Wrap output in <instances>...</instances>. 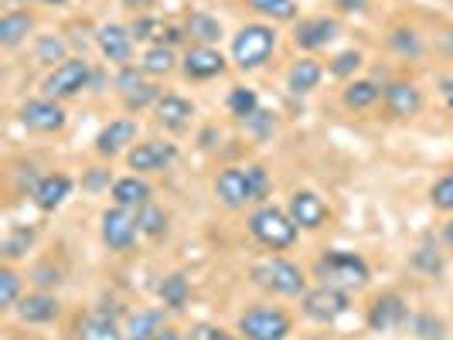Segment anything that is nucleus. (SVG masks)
Masks as SVG:
<instances>
[{
    "mask_svg": "<svg viewBox=\"0 0 453 340\" xmlns=\"http://www.w3.org/2000/svg\"><path fill=\"white\" fill-rule=\"evenodd\" d=\"M226 106H228V113L235 116V119H242V123L263 110V106H259V92L250 89V86H235V89L228 92Z\"/></svg>",
    "mask_w": 453,
    "mask_h": 340,
    "instance_id": "36",
    "label": "nucleus"
},
{
    "mask_svg": "<svg viewBox=\"0 0 453 340\" xmlns=\"http://www.w3.org/2000/svg\"><path fill=\"white\" fill-rule=\"evenodd\" d=\"M338 34H341V24L334 18H324V14H318V18H300L294 24V45L300 51H320V48L334 45Z\"/></svg>",
    "mask_w": 453,
    "mask_h": 340,
    "instance_id": "18",
    "label": "nucleus"
},
{
    "mask_svg": "<svg viewBox=\"0 0 453 340\" xmlns=\"http://www.w3.org/2000/svg\"><path fill=\"white\" fill-rule=\"evenodd\" d=\"M164 317H167V310L160 306V310H136L127 317V340H154L157 337V330L164 327Z\"/></svg>",
    "mask_w": 453,
    "mask_h": 340,
    "instance_id": "31",
    "label": "nucleus"
},
{
    "mask_svg": "<svg viewBox=\"0 0 453 340\" xmlns=\"http://www.w3.org/2000/svg\"><path fill=\"white\" fill-rule=\"evenodd\" d=\"M160 95H164V92H160L154 82H143L140 89L127 92V95H119V99H123V110H127V113H140V110H147V106H157Z\"/></svg>",
    "mask_w": 453,
    "mask_h": 340,
    "instance_id": "41",
    "label": "nucleus"
},
{
    "mask_svg": "<svg viewBox=\"0 0 453 340\" xmlns=\"http://www.w3.org/2000/svg\"><path fill=\"white\" fill-rule=\"evenodd\" d=\"M250 235L270 252H287L296 246L300 238V228L290 218L287 208H276V204H259L250 215Z\"/></svg>",
    "mask_w": 453,
    "mask_h": 340,
    "instance_id": "4",
    "label": "nucleus"
},
{
    "mask_svg": "<svg viewBox=\"0 0 453 340\" xmlns=\"http://www.w3.org/2000/svg\"><path fill=\"white\" fill-rule=\"evenodd\" d=\"M136 133H140V126H136L134 116H123V119H113V123H106L99 136H96V154L103 160H113V157H127L130 150L136 147Z\"/></svg>",
    "mask_w": 453,
    "mask_h": 340,
    "instance_id": "12",
    "label": "nucleus"
},
{
    "mask_svg": "<svg viewBox=\"0 0 453 340\" xmlns=\"http://www.w3.org/2000/svg\"><path fill=\"white\" fill-rule=\"evenodd\" d=\"M174 68H181V58H178V51L171 45H150L140 55V72H143L147 79H164V75H171Z\"/></svg>",
    "mask_w": 453,
    "mask_h": 340,
    "instance_id": "28",
    "label": "nucleus"
},
{
    "mask_svg": "<svg viewBox=\"0 0 453 340\" xmlns=\"http://www.w3.org/2000/svg\"><path fill=\"white\" fill-rule=\"evenodd\" d=\"M412 266H416V269H423V272H430V276H436V272L443 269V259H440L433 249L423 246V249H416V255H412Z\"/></svg>",
    "mask_w": 453,
    "mask_h": 340,
    "instance_id": "46",
    "label": "nucleus"
},
{
    "mask_svg": "<svg viewBox=\"0 0 453 340\" xmlns=\"http://www.w3.org/2000/svg\"><path fill=\"white\" fill-rule=\"evenodd\" d=\"M147 82V75L140 72V65H127V68H116V79H113V86L119 95H127V92H134L140 89Z\"/></svg>",
    "mask_w": 453,
    "mask_h": 340,
    "instance_id": "43",
    "label": "nucleus"
},
{
    "mask_svg": "<svg viewBox=\"0 0 453 340\" xmlns=\"http://www.w3.org/2000/svg\"><path fill=\"white\" fill-rule=\"evenodd\" d=\"M130 34H134L136 45H181L184 38V27H174V24H167L164 18L157 14H136L134 24H130Z\"/></svg>",
    "mask_w": 453,
    "mask_h": 340,
    "instance_id": "19",
    "label": "nucleus"
},
{
    "mask_svg": "<svg viewBox=\"0 0 453 340\" xmlns=\"http://www.w3.org/2000/svg\"><path fill=\"white\" fill-rule=\"evenodd\" d=\"M92 65L86 58H65L62 65H55L51 72L45 75V82H42V92H45L48 99H55V102H68V99H75V95H82L86 89H92Z\"/></svg>",
    "mask_w": 453,
    "mask_h": 340,
    "instance_id": "7",
    "label": "nucleus"
},
{
    "mask_svg": "<svg viewBox=\"0 0 453 340\" xmlns=\"http://www.w3.org/2000/svg\"><path fill=\"white\" fill-rule=\"evenodd\" d=\"M379 99H382V89H379L372 79H351V82L344 86V92H341V102H344V110H351V113L372 110Z\"/></svg>",
    "mask_w": 453,
    "mask_h": 340,
    "instance_id": "30",
    "label": "nucleus"
},
{
    "mask_svg": "<svg viewBox=\"0 0 453 340\" xmlns=\"http://www.w3.org/2000/svg\"><path fill=\"white\" fill-rule=\"evenodd\" d=\"M154 113H157V123L164 130H171V133H184L188 126H191V116H195V102L191 99H184L178 92H164L157 99V106H154Z\"/></svg>",
    "mask_w": 453,
    "mask_h": 340,
    "instance_id": "23",
    "label": "nucleus"
},
{
    "mask_svg": "<svg viewBox=\"0 0 453 340\" xmlns=\"http://www.w3.org/2000/svg\"><path fill=\"white\" fill-rule=\"evenodd\" d=\"M250 279L259 290H266L273 296H283V299H296V296L307 293L303 269L296 262H290V259H283V255H270V259L256 262L250 269Z\"/></svg>",
    "mask_w": 453,
    "mask_h": 340,
    "instance_id": "5",
    "label": "nucleus"
},
{
    "mask_svg": "<svg viewBox=\"0 0 453 340\" xmlns=\"http://www.w3.org/2000/svg\"><path fill=\"white\" fill-rule=\"evenodd\" d=\"M65 58H72L65 38H58V34H42V38L35 42V62L55 68V65H62Z\"/></svg>",
    "mask_w": 453,
    "mask_h": 340,
    "instance_id": "37",
    "label": "nucleus"
},
{
    "mask_svg": "<svg viewBox=\"0 0 453 340\" xmlns=\"http://www.w3.org/2000/svg\"><path fill=\"white\" fill-rule=\"evenodd\" d=\"M134 215H136V225H140V235H143V238H164L167 228H171V215L154 201L136 208Z\"/></svg>",
    "mask_w": 453,
    "mask_h": 340,
    "instance_id": "33",
    "label": "nucleus"
},
{
    "mask_svg": "<svg viewBox=\"0 0 453 340\" xmlns=\"http://www.w3.org/2000/svg\"><path fill=\"white\" fill-rule=\"evenodd\" d=\"M157 296L167 314H181L184 306H188V299H191V283H188V276H184V272L164 276L157 286Z\"/></svg>",
    "mask_w": 453,
    "mask_h": 340,
    "instance_id": "29",
    "label": "nucleus"
},
{
    "mask_svg": "<svg viewBox=\"0 0 453 340\" xmlns=\"http://www.w3.org/2000/svg\"><path fill=\"white\" fill-rule=\"evenodd\" d=\"M72 187H75V181H72L68 174H45L42 181L31 187V204H35L38 211L51 215V211H58V208L68 201Z\"/></svg>",
    "mask_w": 453,
    "mask_h": 340,
    "instance_id": "20",
    "label": "nucleus"
},
{
    "mask_svg": "<svg viewBox=\"0 0 453 340\" xmlns=\"http://www.w3.org/2000/svg\"><path fill=\"white\" fill-rule=\"evenodd\" d=\"M287 211H290V218L296 222V228H300V231H320V228L327 225V218H331V208H327V201L320 198L318 191H307V187L290 194Z\"/></svg>",
    "mask_w": 453,
    "mask_h": 340,
    "instance_id": "14",
    "label": "nucleus"
},
{
    "mask_svg": "<svg viewBox=\"0 0 453 340\" xmlns=\"http://www.w3.org/2000/svg\"><path fill=\"white\" fill-rule=\"evenodd\" d=\"M184 34H188L195 45H208V48H215L222 38H226L222 21H219V18H211L208 11H191V14L184 18Z\"/></svg>",
    "mask_w": 453,
    "mask_h": 340,
    "instance_id": "26",
    "label": "nucleus"
},
{
    "mask_svg": "<svg viewBox=\"0 0 453 340\" xmlns=\"http://www.w3.org/2000/svg\"><path fill=\"white\" fill-rule=\"evenodd\" d=\"M96 45H99V55L116 68H127L134 65V34H130V27H123V24H103L99 31H96Z\"/></svg>",
    "mask_w": 453,
    "mask_h": 340,
    "instance_id": "15",
    "label": "nucleus"
},
{
    "mask_svg": "<svg viewBox=\"0 0 453 340\" xmlns=\"http://www.w3.org/2000/svg\"><path fill=\"white\" fill-rule=\"evenodd\" d=\"M409 323V303L399 293H382L368 306V327L375 334H395Z\"/></svg>",
    "mask_w": 453,
    "mask_h": 340,
    "instance_id": "13",
    "label": "nucleus"
},
{
    "mask_svg": "<svg viewBox=\"0 0 453 340\" xmlns=\"http://www.w3.org/2000/svg\"><path fill=\"white\" fill-rule=\"evenodd\" d=\"M324 82V65L311 55H300L294 65L287 68V89L294 95H311Z\"/></svg>",
    "mask_w": 453,
    "mask_h": 340,
    "instance_id": "25",
    "label": "nucleus"
},
{
    "mask_svg": "<svg viewBox=\"0 0 453 340\" xmlns=\"http://www.w3.org/2000/svg\"><path fill=\"white\" fill-rule=\"evenodd\" d=\"M188 337L191 340H242L239 334H228L226 327H215V323H195V327L188 330Z\"/></svg>",
    "mask_w": 453,
    "mask_h": 340,
    "instance_id": "45",
    "label": "nucleus"
},
{
    "mask_svg": "<svg viewBox=\"0 0 453 340\" xmlns=\"http://www.w3.org/2000/svg\"><path fill=\"white\" fill-rule=\"evenodd\" d=\"M7 4H27V0H7Z\"/></svg>",
    "mask_w": 453,
    "mask_h": 340,
    "instance_id": "52",
    "label": "nucleus"
},
{
    "mask_svg": "<svg viewBox=\"0 0 453 340\" xmlns=\"http://www.w3.org/2000/svg\"><path fill=\"white\" fill-rule=\"evenodd\" d=\"M430 204L443 215H453V170H447L443 178H436L430 187Z\"/></svg>",
    "mask_w": 453,
    "mask_h": 340,
    "instance_id": "42",
    "label": "nucleus"
},
{
    "mask_svg": "<svg viewBox=\"0 0 453 340\" xmlns=\"http://www.w3.org/2000/svg\"><path fill=\"white\" fill-rule=\"evenodd\" d=\"M382 106L392 119H412L423 113V89L416 82L395 79V82L382 86Z\"/></svg>",
    "mask_w": 453,
    "mask_h": 340,
    "instance_id": "16",
    "label": "nucleus"
},
{
    "mask_svg": "<svg viewBox=\"0 0 453 340\" xmlns=\"http://www.w3.org/2000/svg\"><path fill=\"white\" fill-rule=\"evenodd\" d=\"M314 279L320 286H334L344 293H362L372 279V269L358 252L348 249H324L314 262Z\"/></svg>",
    "mask_w": 453,
    "mask_h": 340,
    "instance_id": "2",
    "label": "nucleus"
},
{
    "mask_svg": "<svg viewBox=\"0 0 453 340\" xmlns=\"http://www.w3.org/2000/svg\"><path fill=\"white\" fill-rule=\"evenodd\" d=\"M226 68H228L226 55H222L219 48H208V45H191L188 51H184V58H181L184 79H191V82H208V79H219Z\"/></svg>",
    "mask_w": 453,
    "mask_h": 340,
    "instance_id": "17",
    "label": "nucleus"
},
{
    "mask_svg": "<svg viewBox=\"0 0 453 340\" xmlns=\"http://www.w3.org/2000/svg\"><path fill=\"white\" fill-rule=\"evenodd\" d=\"M31 31H35V14H27V11H4V18H0V48L14 51V48L31 38Z\"/></svg>",
    "mask_w": 453,
    "mask_h": 340,
    "instance_id": "27",
    "label": "nucleus"
},
{
    "mask_svg": "<svg viewBox=\"0 0 453 340\" xmlns=\"http://www.w3.org/2000/svg\"><path fill=\"white\" fill-rule=\"evenodd\" d=\"M38 242V231L35 228H11L7 235H4V246H0V252H4V262L11 266V262H18V259H24L27 252H31V246Z\"/></svg>",
    "mask_w": 453,
    "mask_h": 340,
    "instance_id": "34",
    "label": "nucleus"
},
{
    "mask_svg": "<svg viewBox=\"0 0 453 340\" xmlns=\"http://www.w3.org/2000/svg\"><path fill=\"white\" fill-rule=\"evenodd\" d=\"M215 198L228 211H242L250 204H266L273 191V178L263 163H246V167H226L215 184H211Z\"/></svg>",
    "mask_w": 453,
    "mask_h": 340,
    "instance_id": "1",
    "label": "nucleus"
},
{
    "mask_svg": "<svg viewBox=\"0 0 453 340\" xmlns=\"http://www.w3.org/2000/svg\"><path fill=\"white\" fill-rule=\"evenodd\" d=\"M443 242H447V246L453 249V218L447 222V225H443Z\"/></svg>",
    "mask_w": 453,
    "mask_h": 340,
    "instance_id": "50",
    "label": "nucleus"
},
{
    "mask_svg": "<svg viewBox=\"0 0 453 340\" xmlns=\"http://www.w3.org/2000/svg\"><path fill=\"white\" fill-rule=\"evenodd\" d=\"M300 310H303V317L311 320V323H338L348 310H351V293H344V290H334V286H314V290H307V293L300 296Z\"/></svg>",
    "mask_w": 453,
    "mask_h": 340,
    "instance_id": "8",
    "label": "nucleus"
},
{
    "mask_svg": "<svg viewBox=\"0 0 453 340\" xmlns=\"http://www.w3.org/2000/svg\"><path fill=\"white\" fill-rule=\"evenodd\" d=\"M235 334L242 340H287L294 334V317H290L283 306L256 303V306L239 314Z\"/></svg>",
    "mask_w": 453,
    "mask_h": 340,
    "instance_id": "6",
    "label": "nucleus"
},
{
    "mask_svg": "<svg viewBox=\"0 0 453 340\" xmlns=\"http://www.w3.org/2000/svg\"><path fill=\"white\" fill-rule=\"evenodd\" d=\"M110 198H113V204H119V208L136 211V208L150 204V198H154V187L143 181L140 174H127V178H116V181H113V187H110Z\"/></svg>",
    "mask_w": 453,
    "mask_h": 340,
    "instance_id": "24",
    "label": "nucleus"
},
{
    "mask_svg": "<svg viewBox=\"0 0 453 340\" xmlns=\"http://www.w3.org/2000/svg\"><path fill=\"white\" fill-rule=\"evenodd\" d=\"M307 340H324V337H307Z\"/></svg>",
    "mask_w": 453,
    "mask_h": 340,
    "instance_id": "53",
    "label": "nucleus"
},
{
    "mask_svg": "<svg viewBox=\"0 0 453 340\" xmlns=\"http://www.w3.org/2000/svg\"><path fill=\"white\" fill-rule=\"evenodd\" d=\"M246 130H250L256 140H266V136L276 133V119H273V113L259 110L256 116H250V119H246Z\"/></svg>",
    "mask_w": 453,
    "mask_h": 340,
    "instance_id": "44",
    "label": "nucleus"
},
{
    "mask_svg": "<svg viewBox=\"0 0 453 340\" xmlns=\"http://www.w3.org/2000/svg\"><path fill=\"white\" fill-rule=\"evenodd\" d=\"M409 334L416 340H447V320L436 314H409Z\"/></svg>",
    "mask_w": 453,
    "mask_h": 340,
    "instance_id": "35",
    "label": "nucleus"
},
{
    "mask_svg": "<svg viewBox=\"0 0 453 340\" xmlns=\"http://www.w3.org/2000/svg\"><path fill=\"white\" fill-rule=\"evenodd\" d=\"M119 4H123V7H130V11H136V14H147L157 0H119Z\"/></svg>",
    "mask_w": 453,
    "mask_h": 340,
    "instance_id": "49",
    "label": "nucleus"
},
{
    "mask_svg": "<svg viewBox=\"0 0 453 340\" xmlns=\"http://www.w3.org/2000/svg\"><path fill=\"white\" fill-rule=\"evenodd\" d=\"M21 290H24V279L18 269H11V266H4L0 269V310H7V314H14V306L21 303Z\"/></svg>",
    "mask_w": 453,
    "mask_h": 340,
    "instance_id": "39",
    "label": "nucleus"
},
{
    "mask_svg": "<svg viewBox=\"0 0 453 340\" xmlns=\"http://www.w3.org/2000/svg\"><path fill=\"white\" fill-rule=\"evenodd\" d=\"M58 299L48 293V290H35V293H24L21 303L14 306V317L27 323V327H42V323H51L58 317Z\"/></svg>",
    "mask_w": 453,
    "mask_h": 340,
    "instance_id": "22",
    "label": "nucleus"
},
{
    "mask_svg": "<svg viewBox=\"0 0 453 340\" xmlns=\"http://www.w3.org/2000/svg\"><path fill=\"white\" fill-rule=\"evenodd\" d=\"M99 238H103V246L116 255H127V252L136 246V238H140V225H136V215L134 211H127V208H106L103 215H99Z\"/></svg>",
    "mask_w": 453,
    "mask_h": 340,
    "instance_id": "9",
    "label": "nucleus"
},
{
    "mask_svg": "<svg viewBox=\"0 0 453 340\" xmlns=\"http://www.w3.org/2000/svg\"><path fill=\"white\" fill-rule=\"evenodd\" d=\"M280 45V34H276V24L256 21L246 24L232 34V48H228V62L239 68V72H256L273 58V51Z\"/></svg>",
    "mask_w": 453,
    "mask_h": 340,
    "instance_id": "3",
    "label": "nucleus"
},
{
    "mask_svg": "<svg viewBox=\"0 0 453 340\" xmlns=\"http://www.w3.org/2000/svg\"><path fill=\"white\" fill-rule=\"evenodd\" d=\"M334 7H338L341 14H362L365 7H368V0H334Z\"/></svg>",
    "mask_w": 453,
    "mask_h": 340,
    "instance_id": "47",
    "label": "nucleus"
},
{
    "mask_svg": "<svg viewBox=\"0 0 453 340\" xmlns=\"http://www.w3.org/2000/svg\"><path fill=\"white\" fill-rule=\"evenodd\" d=\"M252 14H259L266 24H296V0H246Z\"/></svg>",
    "mask_w": 453,
    "mask_h": 340,
    "instance_id": "32",
    "label": "nucleus"
},
{
    "mask_svg": "<svg viewBox=\"0 0 453 340\" xmlns=\"http://www.w3.org/2000/svg\"><path fill=\"white\" fill-rule=\"evenodd\" d=\"M42 4H48V7H65L68 0H42Z\"/></svg>",
    "mask_w": 453,
    "mask_h": 340,
    "instance_id": "51",
    "label": "nucleus"
},
{
    "mask_svg": "<svg viewBox=\"0 0 453 340\" xmlns=\"http://www.w3.org/2000/svg\"><path fill=\"white\" fill-rule=\"evenodd\" d=\"M18 119H21V126L27 133L48 136V133H62V130H65L68 113L62 102L42 95V99H27L21 110H18Z\"/></svg>",
    "mask_w": 453,
    "mask_h": 340,
    "instance_id": "10",
    "label": "nucleus"
},
{
    "mask_svg": "<svg viewBox=\"0 0 453 340\" xmlns=\"http://www.w3.org/2000/svg\"><path fill=\"white\" fill-rule=\"evenodd\" d=\"M365 65V55L358 51V48H348V51H338L331 62H327V75L331 79H355V72Z\"/></svg>",
    "mask_w": 453,
    "mask_h": 340,
    "instance_id": "40",
    "label": "nucleus"
},
{
    "mask_svg": "<svg viewBox=\"0 0 453 340\" xmlns=\"http://www.w3.org/2000/svg\"><path fill=\"white\" fill-rule=\"evenodd\" d=\"M154 340H191V337H188V334H181L178 327H167V323H164V327L157 330V337H154Z\"/></svg>",
    "mask_w": 453,
    "mask_h": 340,
    "instance_id": "48",
    "label": "nucleus"
},
{
    "mask_svg": "<svg viewBox=\"0 0 453 340\" xmlns=\"http://www.w3.org/2000/svg\"><path fill=\"white\" fill-rule=\"evenodd\" d=\"M178 160V147L167 143V140H143L136 143L134 150L127 154V167L140 174V178H150V174H164L171 170Z\"/></svg>",
    "mask_w": 453,
    "mask_h": 340,
    "instance_id": "11",
    "label": "nucleus"
},
{
    "mask_svg": "<svg viewBox=\"0 0 453 340\" xmlns=\"http://www.w3.org/2000/svg\"><path fill=\"white\" fill-rule=\"evenodd\" d=\"M388 48L399 58H419L423 55V38H419L416 27H392L388 31Z\"/></svg>",
    "mask_w": 453,
    "mask_h": 340,
    "instance_id": "38",
    "label": "nucleus"
},
{
    "mask_svg": "<svg viewBox=\"0 0 453 340\" xmlns=\"http://www.w3.org/2000/svg\"><path fill=\"white\" fill-rule=\"evenodd\" d=\"M72 340H127V330L106 310H92V314L75 320Z\"/></svg>",
    "mask_w": 453,
    "mask_h": 340,
    "instance_id": "21",
    "label": "nucleus"
}]
</instances>
